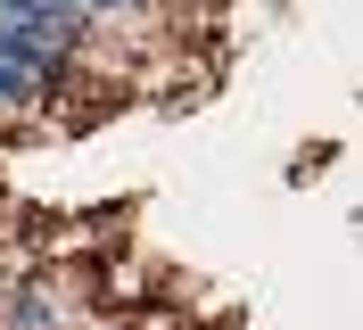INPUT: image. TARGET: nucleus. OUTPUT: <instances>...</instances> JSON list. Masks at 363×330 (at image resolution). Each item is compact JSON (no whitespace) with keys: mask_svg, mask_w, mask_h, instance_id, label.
Here are the masks:
<instances>
[{"mask_svg":"<svg viewBox=\"0 0 363 330\" xmlns=\"http://www.w3.org/2000/svg\"><path fill=\"white\" fill-rule=\"evenodd\" d=\"M0 66H17V75H33V83L58 99L74 75V50L58 42V33H42V25H0Z\"/></svg>","mask_w":363,"mask_h":330,"instance_id":"nucleus-1","label":"nucleus"},{"mask_svg":"<svg viewBox=\"0 0 363 330\" xmlns=\"http://www.w3.org/2000/svg\"><path fill=\"white\" fill-rule=\"evenodd\" d=\"M0 330H67V314L50 306V289H17L0 306Z\"/></svg>","mask_w":363,"mask_h":330,"instance_id":"nucleus-2","label":"nucleus"}]
</instances>
